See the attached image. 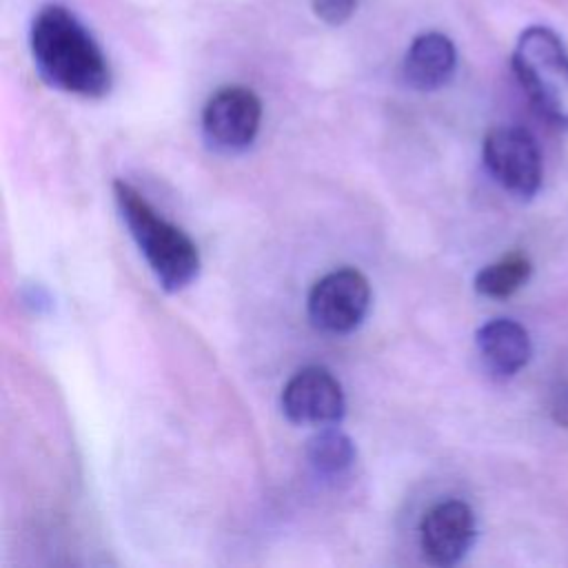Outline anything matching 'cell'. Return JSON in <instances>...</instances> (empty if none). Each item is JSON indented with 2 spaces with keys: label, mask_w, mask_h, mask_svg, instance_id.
<instances>
[{
  "label": "cell",
  "mask_w": 568,
  "mask_h": 568,
  "mask_svg": "<svg viewBox=\"0 0 568 568\" xmlns=\"http://www.w3.org/2000/svg\"><path fill=\"white\" fill-rule=\"evenodd\" d=\"M306 457L313 470L322 477H337L346 473L355 457L353 439L337 426H322L306 444Z\"/></svg>",
  "instance_id": "11"
},
{
  "label": "cell",
  "mask_w": 568,
  "mask_h": 568,
  "mask_svg": "<svg viewBox=\"0 0 568 568\" xmlns=\"http://www.w3.org/2000/svg\"><path fill=\"white\" fill-rule=\"evenodd\" d=\"M475 344L486 371L497 379L515 377L532 355L528 331L508 317H495L475 333Z\"/></svg>",
  "instance_id": "9"
},
{
  "label": "cell",
  "mask_w": 568,
  "mask_h": 568,
  "mask_svg": "<svg viewBox=\"0 0 568 568\" xmlns=\"http://www.w3.org/2000/svg\"><path fill=\"white\" fill-rule=\"evenodd\" d=\"M282 410L300 426H335L346 413V397L337 377L317 364L295 371L282 388Z\"/></svg>",
  "instance_id": "7"
},
{
  "label": "cell",
  "mask_w": 568,
  "mask_h": 568,
  "mask_svg": "<svg viewBox=\"0 0 568 568\" xmlns=\"http://www.w3.org/2000/svg\"><path fill=\"white\" fill-rule=\"evenodd\" d=\"M457 69V49L439 31L419 33L406 49L402 73L415 91H437L450 82Z\"/></svg>",
  "instance_id": "10"
},
{
  "label": "cell",
  "mask_w": 568,
  "mask_h": 568,
  "mask_svg": "<svg viewBox=\"0 0 568 568\" xmlns=\"http://www.w3.org/2000/svg\"><path fill=\"white\" fill-rule=\"evenodd\" d=\"M477 521L462 499H444L426 510L419 524V548L433 566H455L473 548Z\"/></svg>",
  "instance_id": "8"
},
{
  "label": "cell",
  "mask_w": 568,
  "mask_h": 568,
  "mask_svg": "<svg viewBox=\"0 0 568 568\" xmlns=\"http://www.w3.org/2000/svg\"><path fill=\"white\" fill-rule=\"evenodd\" d=\"M488 173L515 197L530 200L541 186V151L535 135L517 124L493 126L481 146Z\"/></svg>",
  "instance_id": "4"
},
{
  "label": "cell",
  "mask_w": 568,
  "mask_h": 568,
  "mask_svg": "<svg viewBox=\"0 0 568 568\" xmlns=\"http://www.w3.org/2000/svg\"><path fill=\"white\" fill-rule=\"evenodd\" d=\"M311 7L322 22L337 27L355 13L357 0H311Z\"/></svg>",
  "instance_id": "13"
},
{
  "label": "cell",
  "mask_w": 568,
  "mask_h": 568,
  "mask_svg": "<svg viewBox=\"0 0 568 568\" xmlns=\"http://www.w3.org/2000/svg\"><path fill=\"white\" fill-rule=\"evenodd\" d=\"M113 197L131 237L142 251L160 286L166 293H178L191 286L202 268L195 242L178 224L162 217L133 184L115 180Z\"/></svg>",
  "instance_id": "2"
},
{
  "label": "cell",
  "mask_w": 568,
  "mask_h": 568,
  "mask_svg": "<svg viewBox=\"0 0 568 568\" xmlns=\"http://www.w3.org/2000/svg\"><path fill=\"white\" fill-rule=\"evenodd\" d=\"M306 308L317 331L348 335L364 322L371 308V284L357 268H335L313 284Z\"/></svg>",
  "instance_id": "5"
},
{
  "label": "cell",
  "mask_w": 568,
  "mask_h": 568,
  "mask_svg": "<svg viewBox=\"0 0 568 568\" xmlns=\"http://www.w3.org/2000/svg\"><path fill=\"white\" fill-rule=\"evenodd\" d=\"M29 44L33 64L49 87L80 98H102L111 91L106 55L67 7H42L31 22Z\"/></svg>",
  "instance_id": "1"
},
{
  "label": "cell",
  "mask_w": 568,
  "mask_h": 568,
  "mask_svg": "<svg viewBox=\"0 0 568 568\" xmlns=\"http://www.w3.org/2000/svg\"><path fill=\"white\" fill-rule=\"evenodd\" d=\"M550 417L555 424L568 428V382H559L550 393Z\"/></svg>",
  "instance_id": "14"
},
{
  "label": "cell",
  "mask_w": 568,
  "mask_h": 568,
  "mask_svg": "<svg viewBox=\"0 0 568 568\" xmlns=\"http://www.w3.org/2000/svg\"><path fill=\"white\" fill-rule=\"evenodd\" d=\"M513 71L532 109L568 131V49L546 24L526 27L513 49Z\"/></svg>",
  "instance_id": "3"
},
{
  "label": "cell",
  "mask_w": 568,
  "mask_h": 568,
  "mask_svg": "<svg viewBox=\"0 0 568 568\" xmlns=\"http://www.w3.org/2000/svg\"><path fill=\"white\" fill-rule=\"evenodd\" d=\"M532 264L526 253L510 251L504 257L486 264L475 275V291L484 297L504 300L517 293L530 277Z\"/></svg>",
  "instance_id": "12"
},
{
  "label": "cell",
  "mask_w": 568,
  "mask_h": 568,
  "mask_svg": "<svg viewBox=\"0 0 568 568\" xmlns=\"http://www.w3.org/2000/svg\"><path fill=\"white\" fill-rule=\"evenodd\" d=\"M262 122V102L242 84L217 89L202 109V133L222 153H237L253 144Z\"/></svg>",
  "instance_id": "6"
}]
</instances>
